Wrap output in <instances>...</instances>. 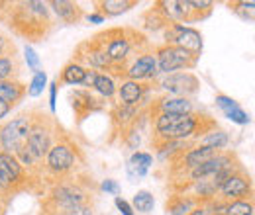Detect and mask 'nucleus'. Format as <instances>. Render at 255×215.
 I'll use <instances>...</instances> for the list:
<instances>
[{"mask_svg": "<svg viewBox=\"0 0 255 215\" xmlns=\"http://www.w3.org/2000/svg\"><path fill=\"white\" fill-rule=\"evenodd\" d=\"M157 71L165 72V74H173L181 69H192L198 57L191 55L189 51L181 49V47H173V45H163L157 49Z\"/></svg>", "mask_w": 255, "mask_h": 215, "instance_id": "4", "label": "nucleus"}, {"mask_svg": "<svg viewBox=\"0 0 255 215\" xmlns=\"http://www.w3.org/2000/svg\"><path fill=\"white\" fill-rule=\"evenodd\" d=\"M45 86H47V74L43 71H39V72L33 74L32 82H30V88H28V94L32 98H35V96H39V94L43 92Z\"/></svg>", "mask_w": 255, "mask_h": 215, "instance_id": "28", "label": "nucleus"}, {"mask_svg": "<svg viewBox=\"0 0 255 215\" xmlns=\"http://www.w3.org/2000/svg\"><path fill=\"white\" fill-rule=\"evenodd\" d=\"M98 10H100V16L106 18V16H118V14H124L128 10H131L133 6H137L135 0H102V2H96Z\"/></svg>", "mask_w": 255, "mask_h": 215, "instance_id": "19", "label": "nucleus"}, {"mask_svg": "<svg viewBox=\"0 0 255 215\" xmlns=\"http://www.w3.org/2000/svg\"><path fill=\"white\" fill-rule=\"evenodd\" d=\"M49 6L53 8V12L67 24H77L83 18V10L79 8V4L69 2V0H53L49 2Z\"/></svg>", "mask_w": 255, "mask_h": 215, "instance_id": "16", "label": "nucleus"}, {"mask_svg": "<svg viewBox=\"0 0 255 215\" xmlns=\"http://www.w3.org/2000/svg\"><path fill=\"white\" fill-rule=\"evenodd\" d=\"M200 123H202V116H194V114H185V116L157 114L155 131L165 143L167 141H183L198 131Z\"/></svg>", "mask_w": 255, "mask_h": 215, "instance_id": "2", "label": "nucleus"}, {"mask_svg": "<svg viewBox=\"0 0 255 215\" xmlns=\"http://www.w3.org/2000/svg\"><path fill=\"white\" fill-rule=\"evenodd\" d=\"M63 215H93L91 212V208L89 206H85V204H81V206H71V208H65L61 210Z\"/></svg>", "mask_w": 255, "mask_h": 215, "instance_id": "31", "label": "nucleus"}, {"mask_svg": "<svg viewBox=\"0 0 255 215\" xmlns=\"http://www.w3.org/2000/svg\"><path fill=\"white\" fill-rule=\"evenodd\" d=\"M189 215H210V212H208L206 208H194Z\"/></svg>", "mask_w": 255, "mask_h": 215, "instance_id": "39", "label": "nucleus"}, {"mask_svg": "<svg viewBox=\"0 0 255 215\" xmlns=\"http://www.w3.org/2000/svg\"><path fill=\"white\" fill-rule=\"evenodd\" d=\"M161 86L167 92L175 94L177 98H189L191 94L198 90L200 84H198V78L194 74H191V72H173V74L165 76Z\"/></svg>", "mask_w": 255, "mask_h": 215, "instance_id": "6", "label": "nucleus"}, {"mask_svg": "<svg viewBox=\"0 0 255 215\" xmlns=\"http://www.w3.org/2000/svg\"><path fill=\"white\" fill-rule=\"evenodd\" d=\"M8 47H10V43H8V39L0 35V55H4V53L8 51Z\"/></svg>", "mask_w": 255, "mask_h": 215, "instance_id": "36", "label": "nucleus"}, {"mask_svg": "<svg viewBox=\"0 0 255 215\" xmlns=\"http://www.w3.org/2000/svg\"><path fill=\"white\" fill-rule=\"evenodd\" d=\"M220 192H222L226 198L238 202V200H244L248 196H252V180L242 174V172H234L222 186H220Z\"/></svg>", "mask_w": 255, "mask_h": 215, "instance_id": "10", "label": "nucleus"}, {"mask_svg": "<svg viewBox=\"0 0 255 215\" xmlns=\"http://www.w3.org/2000/svg\"><path fill=\"white\" fill-rule=\"evenodd\" d=\"M165 41L167 45L173 47H181L185 51H189L194 57H200L202 53V35L200 31L189 26H181V24H173L165 30Z\"/></svg>", "mask_w": 255, "mask_h": 215, "instance_id": "5", "label": "nucleus"}, {"mask_svg": "<svg viewBox=\"0 0 255 215\" xmlns=\"http://www.w3.org/2000/svg\"><path fill=\"white\" fill-rule=\"evenodd\" d=\"M145 92V86L141 82H135V80H124L122 86H120V100L124 106H133L141 100V96Z\"/></svg>", "mask_w": 255, "mask_h": 215, "instance_id": "18", "label": "nucleus"}, {"mask_svg": "<svg viewBox=\"0 0 255 215\" xmlns=\"http://www.w3.org/2000/svg\"><path fill=\"white\" fill-rule=\"evenodd\" d=\"M53 202L65 210V208H71V206H81L85 204V194L81 190H77L75 186H59L53 190Z\"/></svg>", "mask_w": 255, "mask_h": 215, "instance_id": "14", "label": "nucleus"}, {"mask_svg": "<svg viewBox=\"0 0 255 215\" xmlns=\"http://www.w3.org/2000/svg\"><path fill=\"white\" fill-rule=\"evenodd\" d=\"M157 110L159 114H173V116H185V114H191L192 112V102L189 98H161L159 104H157Z\"/></svg>", "mask_w": 255, "mask_h": 215, "instance_id": "15", "label": "nucleus"}, {"mask_svg": "<svg viewBox=\"0 0 255 215\" xmlns=\"http://www.w3.org/2000/svg\"><path fill=\"white\" fill-rule=\"evenodd\" d=\"M226 166H232V154L218 153L216 156H212L210 160H206V162H202V164L191 168V174L189 176H191L192 182H198V180H204V178L214 176L218 170H222Z\"/></svg>", "mask_w": 255, "mask_h": 215, "instance_id": "11", "label": "nucleus"}, {"mask_svg": "<svg viewBox=\"0 0 255 215\" xmlns=\"http://www.w3.org/2000/svg\"><path fill=\"white\" fill-rule=\"evenodd\" d=\"M71 104H73V110L79 116V120H85L89 114L98 112L102 108L100 100L87 90H77V92L71 94Z\"/></svg>", "mask_w": 255, "mask_h": 215, "instance_id": "13", "label": "nucleus"}, {"mask_svg": "<svg viewBox=\"0 0 255 215\" xmlns=\"http://www.w3.org/2000/svg\"><path fill=\"white\" fill-rule=\"evenodd\" d=\"M96 74H98L96 71H89V69H87V74H85V80H83V86H89V88H91V86L95 84Z\"/></svg>", "mask_w": 255, "mask_h": 215, "instance_id": "35", "label": "nucleus"}, {"mask_svg": "<svg viewBox=\"0 0 255 215\" xmlns=\"http://www.w3.org/2000/svg\"><path fill=\"white\" fill-rule=\"evenodd\" d=\"M26 94V86L18 80H2L0 82V100L6 102L10 108L18 104Z\"/></svg>", "mask_w": 255, "mask_h": 215, "instance_id": "17", "label": "nucleus"}, {"mask_svg": "<svg viewBox=\"0 0 255 215\" xmlns=\"http://www.w3.org/2000/svg\"><path fill=\"white\" fill-rule=\"evenodd\" d=\"M16 8H10L12 18H10V28L30 37V39H39L45 35V30L49 28V10L47 4L43 2H20L14 4Z\"/></svg>", "mask_w": 255, "mask_h": 215, "instance_id": "1", "label": "nucleus"}, {"mask_svg": "<svg viewBox=\"0 0 255 215\" xmlns=\"http://www.w3.org/2000/svg\"><path fill=\"white\" fill-rule=\"evenodd\" d=\"M55 102H57V82L49 84V108L51 112H55Z\"/></svg>", "mask_w": 255, "mask_h": 215, "instance_id": "34", "label": "nucleus"}, {"mask_svg": "<svg viewBox=\"0 0 255 215\" xmlns=\"http://www.w3.org/2000/svg\"><path fill=\"white\" fill-rule=\"evenodd\" d=\"M194 210V202L189 198L173 196L171 202H167V212L171 215H189Z\"/></svg>", "mask_w": 255, "mask_h": 215, "instance_id": "23", "label": "nucleus"}, {"mask_svg": "<svg viewBox=\"0 0 255 215\" xmlns=\"http://www.w3.org/2000/svg\"><path fill=\"white\" fill-rule=\"evenodd\" d=\"M85 74H87V69H85L83 65H79V63H69L63 69V72H61V80H63L65 84L79 86V84H83Z\"/></svg>", "mask_w": 255, "mask_h": 215, "instance_id": "22", "label": "nucleus"}, {"mask_svg": "<svg viewBox=\"0 0 255 215\" xmlns=\"http://www.w3.org/2000/svg\"><path fill=\"white\" fill-rule=\"evenodd\" d=\"M220 153V151H216V149H210V147H194L191 149L189 153H183V164L191 170L194 166H198V164H202V162H206V160H210L212 156H216V154Z\"/></svg>", "mask_w": 255, "mask_h": 215, "instance_id": "20", "label": "nucleus"}, {"mask_svg": "<svg viewBox=\"0 0 255 215\" xmlns=\"http://www.w3.org/2000/svg\"><path fill=\"white\" fill-rule=\"evenodd\" d=\"M26 149L32 154L35 160L43 158L51 149V133L47 127H43V123H32L30 135L26 139Z\"/></svg>", "mask_w": 255, "mask_h": 215, "instance_id": "7", "label": "nucleus"}, {"mask_svg": "<svg viewBox=\"0 0 255 215\" xmlns=\"http://www.w3.org/2000/svg\"><path fill=\"white\" fill-rule=\"evenodd\" d=\"M155 206V200H153V194L147 192V190H139L135 196H133V208L135 212L139 214H149Z\"/></svg>", "mask_w": 255, "mask_h": 215, "instance_id": "26", "label": "nucleus"}, {"mask_svg": "<svg viewBox=\"0 0 255 215\" xmlns=\"http://www.w3.org/2000/svg\"><path fill=\"white\" fill-rule=\"evenodd\" d=\"M8 112H10V106H8L6 102H2V100H0V120H2V118H4Z\"/></svg>", "mask_w": 255, "mask_h": 215, "instance_id": "38", "label": "nucleus"}, {"mask_svg": "<svg viewBox=\"0 0 255 215\" xmlns=\"http://www.w3.org/2000/svg\"><path fill=\"white\" fill-rule=\"evenodd\" d=\"M102 190L108 192V194H112V196H118L120 194V186L116 184L114 180H104L102 182Z\"/></svg>", "mask_w": 255, "mask_h": 215, "instance_id": "33", "label": "nucleus"}, {"mask_svg": "<svg viewBox=\"0 0 255 215\" xmlns=\"http://www.w3.org/2000/svg\"><path fill=\"white\" fill-rule=\"evenodd\" d=\"M93 88H95L100 96H104V98H112V96L116 94V84H114L112 76H108V74H100V72L96 74Z\"/></svg>", "mask_w": 255, "mask_h": 215, "instance_id": "25", "label": "nucleus"}, {"mask_svg": "<svg viewBox=\"0 0 255 215\" xmlns=\"http://www.w3.org/2000/svg\"><path fill=\"white\" fill-rule=\"evenodd\" d=\"M214 215H224V214H214Z\"/></svg>", "mask_w": 255, "mask_h": 215, "instance_id": "40", "label": "nucleus"}, {"mask_svg": "<svg viewBox=\"0 0 255 215\" xmlns=\"http://www.w3.org/2000/svg\"><path fill=\"white\" fill-rule=\"evenodd\" d=\"M155 74H157V61H155V55H149V53L137 57L126 71L128 80H135V82L149 80Z\"/></svg>", "mask_w": 255, "mask_h": 215, "instance_id": "9", "label": "nucleus"}, {"mask_svg": "<svg viewBox=\"0 0 255 215\" xmlns=\"http://www.w3.org/2000/svg\"><path fill=\"white\" fill-rule=\"evenodd\" d=\"M133 116H135L133 106H122V108H120V110L114 114L116 122H122V125H128V123L133 120Z\"/></svg>", "mask_w": 255, "mask_h": 215, "instance_id": "29", "label": "nucleus"}, {"mask_svg": "<svg viewBox=\"0 0 255 215\" xmlns=\"http://www.w3.org/2000/svg\"><path fill=\"white\" fill-rule=\"evenodd\" d=\"M87 20H89V22H93V24H102V22H104V18H102L100 14H89V16H87Z\"/></svg>", "mask_w": 255, "mask_h": 215, "instance_id": "37", "label": "nucleus"}, {"mask_svg": "<svg viewBox=\"0 0 255 215\" xmlns=\"http://www.w3.org/2000/svg\"><path fill=\"white\" fill-rule=\"evenodd\" d=\"M75 164V154L73 149L65 143H59L55 147L49 149L47 153V168L55 174H65L67 170H71Z\"/></svg>", "mask_w": 255, "mask_h": 215, "instance_id": "8", "label": "nucleus"}, {"mask_svg": "<svg viewBox=\"0 0 255 215\" xmlns=\"http://www.w3.org/2000/svg\"><path fill=\"white\" fill-rule=\"evenodd\" d=\"M32 118L30 116H20L6 125L0 127V151L8 154H16L24 145L32 129Z\"/></svg>", "mask_w": 255, "mask_h": 215, "instance_id": "3", "label": "nucleus"}, {"mask_svg": "<svg viewBox=\"0 0 255 215\" xmlns=\"http://www.w3.org/2000/svg\"><path fill=\"white\" fill-rule=\"evenodd\" d=\"M26 61H28V67L33 71V74L39 72V57L32 47H26Z\"/></svg>", "mask_w": 255, "mask_h": 215, "instance_id": "30", "label": "nucleus"}, {"mask_svg": "<svg viewBox=\"0 0 255 215\" xmlns=\"http://www.w3.org/2000/svg\"><path fill=\"white\" fill-rule=\"evenodd\" d=\"M114 204H116V208H118V212L122 215H135L133 214V210H131V206L128 204L124 198H120V196H116V200H114Z\"/></svg>", "mask_w": 255, "mask_h": 215, "instance_id": "32", "label": "nucleus"}, {"mask_svg": "<svg viewBox=\"0 0 255 215\" xmlns=\"http://www.w3.org/2000/svg\"><path fill=\"white\" fill-rule=\"evenodd\" d=\"M228 141H230V137H228V133L226 131H210V133H206L202 139H200V147H210V149H216V151H220L224 149L226 145H228Z\"/></svg>", "mask_w": 255, "mask_h": 215, "instance_id": "24", "label": "nucleus"}, {"mask_svg": "<svg viewBox=\"0 0 255 215\" xmlns=\"http://www.w3.org/2000/svg\"><path fill=\"white\" fill-rule=\"evenodd\" d=\"M0 176L12 188H16V186L24 182V168L20 166V162L16 160L14 154L0 151Z\"/></svg>", "mask_w": 255, "mask_h": 215, "instance_id": "12", "label": "nucleus"}, {"mask_svg": "<svg viewBox=\"0 0 255 215\" xmlns=\"http://www.w3.org/2000/svg\"><path fill=\"white\" fill-rule=\"evenodd\" d=\"M224 215H254V204L246 202V200L232 202V204L224 206Z\"/></svg>", "mask_w": 255, "mask_h": 215, "instance_id": "27", "label": "nucleus"}, {"mask_svg": "<svg viewBox=\"0 0 255 215\" xmlns=\"http://www.w3.org/2000/svg\"><path fill=\"white\" fill-rule=\"evenodd\" d=\"M151 164H153V156L149 153H133L128 162V172H129V176L143 178Z\"/></svg>", "mask_w": 255, "mask_h": 215, "instance_id": "21", "label": "nucleus"}]
</instances>
